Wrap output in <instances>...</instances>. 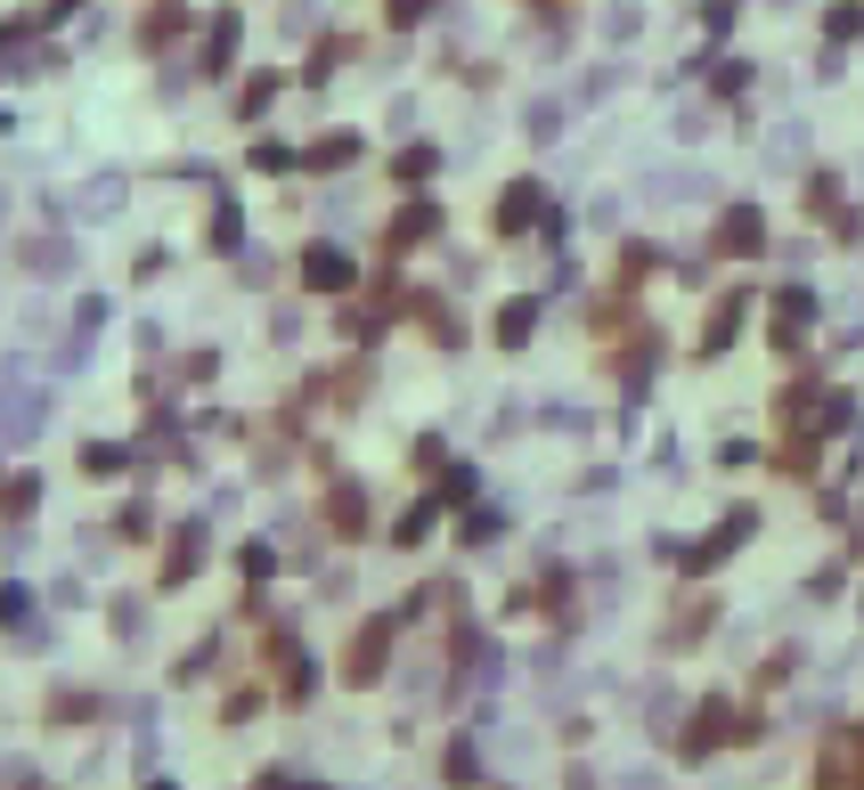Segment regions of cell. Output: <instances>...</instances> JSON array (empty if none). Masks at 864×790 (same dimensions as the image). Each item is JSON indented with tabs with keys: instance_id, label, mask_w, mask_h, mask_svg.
Listing matches in <instances>:
<instances>
[{
	"instance_id": "17",
	"label": "cell",
	"mask_w": 864,
	"mask_h": 790,
	"mask_svg": "<svg viewBox=\"0 0 864 790\" xmlns=\"http://www.w3.org/2000/svg\"><path fill=\"white\" fill-rule=\"evenodd\" d=\"M432 522H441V506H417V513H408V522H400V546H417V538H424Z\"/></svg>"
},
{
	"instance_id": "11",
	"label": "cell",
	"mask_w": 864,
	"mask_h": 790,
	"mask_svg": "<svg viewBox=\"0 0 864 790\" xmlns=\"http://www.w3.org/2000/svg\"><path fill=\"white\" fill-rule=\"evenodd\" d=\"M122 465H131V448H115V441H90V448H82V473H98V481L122 473Z\"/></svg>"
},
{
	"instance_id": "7",
	"label": "cell",
	"mask_w": 864,
	"mask_h": 790,
	"mask_svg": "<svg viewBox=\"0 0 864 790\" xmlns=\"http://www.w3.org/2000/svg\"><path fill=\"white\" fill-rule=\"evenodd\" d=\"M530 213H539V188H530V180H514V188L498 196V228H522Z\"/></svg>"
},
{
	"instance_id": "8",
	"label": "cell",
	"mask_w": 864,
	"mask_h": 790,
	"mask_svg": "<svg viewBox=\"0 0 864 790\" xmlns=\"http://www.w3.org/2000/svg\"><path fill=\"white\" fill-rule=\"evenodd\" d=\"M530 326H539V302H506L498 310V343H530Z\"/></svg>"
},
{
	"instance_id": "10",
	"label": "cell",
	"mask_w": 864,
	"mask_h": 790,
	"mask_svg": "<svg viewBox=\"0 0 864 790\" xmlns=\"http://www.w3.org/2000/svg\"><path fill=\"white\" fill-rule=\"evenodd\" d=\"M33 424H50V400H41V408H33V400H25V391H17V408H9V441H17V448H25V441H33Z\"/></svg>"
},
{
	"instance_id": "22",
	"label": "cell",
	"mask_w": 864,
	"mask_h": 790,
	"mask_svg": "<svg viewBox=\"0 0 864 790\" xmlns=\"http://www.w3.org/2000/svg\"><path fill=\"white\" fill-rule=\"evenodd\" d=\"M148 790H180V782H172V775H163V782H148Z\"/></svg>"
},
{
	"instance_id": "4",
	"label": "cell",
	"mask_w": 864,
	"mask_h": 790,
	"mask_svg": "<svg viewBox=\"0 0 864 790\" xmlns=\"http://www.w3.org/2000/svg\"><path fill=\"white\" fill-rule=\"evenodd\" d=\"M750 530H758V513H750V506H734V513H726V530H717V538H710V546H702V554H693V571H710V563H717V554H726V546H743V538H750Z\"/></svg>"
},
{
	"instance_id": "21",
	"label": "cell",
	"mask_w": 864,
	"mask_h": 790,
	"mask_svg": "<svg viewBox=\"0 0 864 790\" xmlns=\"http://www.w3.org/2000/svg\"><path fill=\"white\" fill-rule=\"evenodd\" d=\"M620 790H661V782H652V775H628V782H620Z\"/></svg>"
},
{
	"instance_id": "2",
	"label": "cell",
	"mask_w": 864,
	"mask_h": 790,
	"mask_svg": "<svg viewBox=\"0 0 864 790\" xmlns=\"http://www.w3.org/2000/svg\"><path fill=\"white\" fill-rule=\"evenodd\" d=\"M384 643H392V619H376V628H359V643H352V660H343V677H352V684H367V677H384Z\"/></svg>"
},
{
	"instance_id": "15",
	"label": "cell",
	"mask_w": 864,
	"mask_h": 790,
	"mask_svg": "<svg viewBox=\"0 0 864 790\" xmlns=\"http://www.w3.org/2000/svg\"><path fill=\"white\" fill-rule=\"evenodd\" d=\"M758 237H767V228H758V213H726V245H734V253H750Z\"/></svg>"
},
{
	"instance_id": "16",
	"label": "cell",
	"mask_w": 864,
	"mask_h": 790,
	"mask_svg": "<svg viewBox=\"0 0 864 790\" xmlns=\"http://www.w3.org/2000/svg\"><path fill=\"white\" fill-rule=\"evenodd\" d=\"M498 530H506V513H498V506H482V513L465 522V538H473V546H482V538H498Z\"/></svg>"
},
{
	"instance_id": "3",
	"label": "cell",
	"mask_w": 864,
	"mask_h": 790,
	"mask_svg": "<svg viewBox=\"0 0 864 790\" xmlns=\"http://www.w3.org/2000/svg\"><path fill=\"white\" fill-rule=\"evenodd\" d=\"M717 742H726V701H702V710H693V725H685V750L702 758V750H717Z\"/></svg>"
},
{
	"instance_id": "1",
	"label": "cell",
	"mask_w": 864,
	"mask_h": 790,
	"mask_svg": "<svg viewBox=\"0 0 864 790\" xmlns=\"http://www.w3.org/2000/svg\"><path fill=\"white\" fill-rule=\"evenodd\" d=\"M302 285H318V294H343V285H352V253H335V245H311V253H302Z\"/></svg>"
},
{
	"instance_id": "13",
	"label": "cell",
	"mask_w": 864,
	"mask_h": 790,
	"mask_svg": "<svg viewBox=\"0 0 864 790\" xmlns=\"http://www.w3.org/2000/svg\"><path fill=\"white\" fill-rule=\"evenodd\" d=\"M449 782H457V790L482 782V758H473V742H449Z\"/></svg>"
},
{
	"instance_id": "9",
	"label": "cell",
	"mask_w": 864,
	"mask_h": 790,
	"mask_svg": "<svg viewBox=\"0 0 864 790\" xmlns=\"http://www.w3.org/2000/svg\"><path fill=\"white\" fill-rule=\"evenodd\" d=\"M196 554H204V530L188 522V530H180V546H172V563H163V587H172V578H188V571H196Z\"/></svg>"
},
{
	"instance_id": "12",
	"label": "cell",
	"mask_w": 864,
	"mask_h": 790,
	"mask_svg": "<svg viewBox=\"0 0 864 790\" xmlns=\"http://www.w3.org/2000/svg\"><path fill=\"white\" fill-rule=\"evenodd\" d=\"M335 530H367V489H335Z\"/></svg>"
},
{
	"instance_id": "5",
	"label": "cell",
	"mask_w": 864,
	"mask_h": 790,
	"mask_svg": "<svg viewBox=\"0 0 864 790\" xmlns=\"http://www.w3.org/2000/svg\"><path fill=\"white\" fill-rule=\"evenodd\" d=\"M25 269H41V278H66V269H74V245H66V237H33V245H25Z\"/></svg>"
},
{
	"instance_id": "14",
	"label": "cell",
	"mask_w": 864,
	"mask_h": 790,
	"mask_svg": "<svg viewBox=\"0 0 864 790\" xmlns=\"http://www.w3.org/2000/svg\"><path fill=\"white\" fill-rule=\"evenodd\" d=\"M229 50H237V17H220V25H213V41H204V66H229Z\"/></svg>"
},
{
	"instance_id": "6",
	"label": "cell",
	"mask_w": 864,
	"mask_h": 790,
	"mask_svg": "<svg viewBox=\"0 0 864 790\" xmlns=\"http://www.w3.org/2000/svg\"><path fill=\"white\" fill-rule=\"evenodd\" d=\"M645 188L661 196V204H685V196H710V180H702V172H652Z\"/></svg>"
},
{
	"instance_id": "20",
	"label": "cell",
	"mask_w": 864,
	"mask_h": 790,
	"mask_svg": "<svg viewBox=\"0 0 864 790\" xmlns=\"http://www.w3.org/2000/svg\"><path fill=\"white\" fill-rule=\"evenodd\" d=\"M270 782H278V790H318V782H294V775H270Z\"/></svg>"
},
{
	"instance_id": "19",
	"label": "cell",
	"mask_w": 864,
	"mask_h": 790,
	"mask_svg": "<svg viewBox=\"0 0 864 790\" xmlns=\"http://www.w3.org/2000/svg\"><path fill=\"white\" fill-rule=\"evenodd\" d=\"M392 17H400V25H417V17H424V0H392Z\"/></svg>"
},
{
	"instance_id": "18",
	"label": "cell",
	"mask_w": 864,
	"mask_h": 790,
	"mask_svg": "<svg viewBox=\"0 0 864 790\" xmlns=\"http://www.w3.org/2000/svg\"><path fill=\"white\" fill-rule=\"evenodd\" d=\"M554 122H563V107H554V98H539V107H530V139H554Z\"/></svg>"
}]
</instances>
